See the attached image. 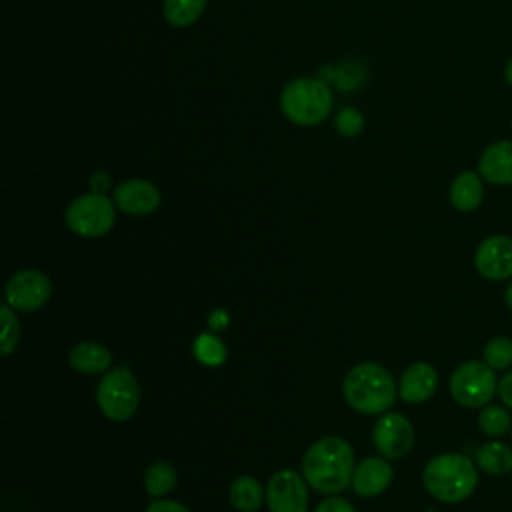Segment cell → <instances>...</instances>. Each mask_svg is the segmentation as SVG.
I'll return each mask as SVG.
<instances>
[{
    "mask_svg": "<svg viewBox=\"0 0 512 512\" xmlns=\"http://www.w3.org/2000/svg\"><path fill=\"white\" fill-rule=\"evenodd\" d=\"M264 498L266 492L254 476H238L230 484V502L238 512H256Z\"/></svg>",
    "mask_w": 512,
    "mask_h": 512,
    "instance_id": "19",
    "label": "cell"
},
{
    "mask_svg": "<svg viewBox=\"0 0 512 512\" xmlns=\"http://www.w3.org/2000/svg\"><path fill=\"white\" fill-rule=\"evenodd\" d=\"M96 402L100 412L112 422L132 418L140 404V384L132 368L120 364L104 372L96 388Z\"/></svg>",
    "mask_w": 512,
    "mask_h": 512,
    "instance_id": "5",
    "label": "cell"
},
{
    "mask_svg": "<svg viewBox=\"0 0 512 512\" xmlns=\"http://www.w3.org/2000/svg\"><path fill=\"white\" fill-rule=\"evenodd\" d=\"M426 492L442 504H458L470 498L478 486V466L462 452L432 456L422 470Z\"/></svg>",
    "mask_w": 512,
    "mask_h": 512,
    "instance_id": "2",
    "label": "cell"
},
{
    "mask_svg": "<svg viewBox=\"0 0 512 512\" xmlns=\"http://www.w3.org/2000/svg\"><path fill=\"white\" fill-rule=\"evenodd\" d=\"M504 78H506V82L512 86V60L506 64V68H504Z\"/></svg>",
    "mask_w": 512,
    "mask_h": 512,
    "instance_id": "32",
    "label": "cell"
},
{
    "mask_svg": "<svg viewBox=\"0 0 512 512\" xmlns=\"http://www.w3.org/2000/svg\"><path fill=\"white\" fill-rule=\"evenodd\" d=\"M314 512H356V510L346 498H342L338 494H330L316 506Z\"/></svg>",
    "mask_w": 512,
    "mask_h": 512,
    "instance_id": "27",
    "label": "cell"
},
{
    "mask_svg": "<svg viewBox=\"0 0 512 512\" xmlns=\"http://www.w3.org/2000/svg\"><path fill=\"white\" fill-rule=\"evenodd\" d=\"M194 356L206 366H220L226 360V348L214 334H200L194 342Z\"/></svg>",
    "mask_w": 512,
    "mask_h": 512,
    "instance_id": "24",
    "label": "cell"
},
{
    "mask_svg": "<svg viewBox=\"0 0 512 512\" xmlns=\"http://www.w3.org/2000/svg\"><path fill=\"white\" fill-rule=\"evenodd\" d=\"M450 396L462 408H482L498 392V376L484 360H464L450 374Z\"/></svg>",
    "mask_w": 512,
    "mask_h": 512,
    "instance_id": "6",
    "label": "cell"
},
{
    "mask_svg": "<svg viewBox=\"0 0 512 512\" xmlns=\"http://www.w3.org/2000/svg\"><path fill=\"white\" fill-rule=\"evenodd\" d=\"M160 200H162L160 190L148 180L132 178V180L120 182L114 188L116 208H120L126 214H132V216L152 214L160 206Z\"/></svg>",
    "mask_w": 512,
    "mask_h": 512,
    "instance_id": "12",
    "label": "cell"
},
{
    "mask_svg": "<svg viewBox=\"0 0 512 512\" xmlns=\"http://www.w3.org/2000/svg\"><path fill=\"white\" fill-rule=\"evenodd\" d=\"M336 130L342 136H356L364 130V116L356 108H344L336 116Z\"/></svg>",
    "mask_w": 512,
    "mask_h": 512,
    "instance_id": "26",
    "label": "cell"
},
{
    "mask_svg": "<svg viewBox=\"0 0 512 512\" xmlns=\"http://www.w3.org/2000/svg\"><path fill=\"white\" fill-rule=\"evenodd\" d=\"M68 362L80 374H104L112 368V352L100 342L86 340L72 346Z\"/></svg>",
    "mask_w": 512,
    "mask_h": 512,
    "instance_id": "17",
    "label": "cell"
},
{
    "mask_svg": "<svg viewBox=\"0 0 512 512\" xmlns=\"http://www.w3.org/2000/svg\"><path fill=\"white\" fill-rule=\"evenodd\" d=\"M50 296V278L36 268L18 270L6 282V304L16 312H36L50 300Z\"/></svg>",
    "mask_w": 512,
    "mask_h": 512,
    "instance_id": "8",
    "label": "cell"
},
{
    "mask_svg": "<svg viewBox=\"0 0 512 512\" xmlns=\"http://www.w3.org/2000/svg\"><path fill=\"white\" fill-rule=\"evenodd\" d=\"M354 450L340 436L316 440L302 458V476L320 494H340L352 484Z\"/></svg>",
    "mask_w": 512,
    "mask_h": 512,
    "instance_id": "1",
    "label": "cell"
},
{
    "mask_svg": "<svg viewBox=\"0 0 512 512\" xmlns=\"http://www.w3.org/2000/svg\"><path fill=\"white\" fill-rule=\"evenodd\" d=\"M90 186H92V192H100L104 194V190L110 186V178L106 172H94L90 176Z\"/></svg>",
    "mask_w": 512,
    "mask_h": 512,
    "instance_id": "30",
    "label": "cell"
},
{
    "mask_svg": "<svg viewBox=\"0 0 512 512\" xmlns=\"http://www.w3.org/2000/svg\"><path fill=\"white\" fill-rule=\"evenodd\" d=\"M114 202L100 192H90L74 198L66 212V226L82 238H100L108 234L116 222Z\"/></svg>",
    "mask_w": 512,
    "mask_h": 512,
    "instance_id": "7",
    "label": "cell"
},
{
    "mask_svg": "<svg viewBox=\"0 0 512 512\" xmlns=\"http://www.w3.org/2000/svg\"><path fill=\"white\" fill-rule=\"evenodd\" d=\"M146 512H190L182 502H176V500H152L146 508Z\"/></svg>",
    "mask_w": 512,
    "mask_h": 512,
    "instance_id": "29",
    "label": "cell"
},
{
    "mask_svg": "<svg viewBox=\"0 0 512 512\" xmlns=\"http://www.w3.org/2000/svg\"><path fill=\"white\" fill-rule=\"evenodd\" d=\"M372 440L380 456L404 458L414 446V426L400 412H384L372 428Z\"/></svg>",
    "mask_w": 512,
    "mask_h": 512,
    "instance_id": "10",
    "label": "cell"
},
{
    "mask_svg": "<svg viewBox=\"0 0 512 512\" xmlns=\"http://www.w3.org/2000/svg\"><path fill=\"white\" fill-rule=\"evenodd\" d=\"M504 304H506L508 310L512 312V278H510L508 284L504 286Z\"/></svg>",
    "mask_w": 512,
    "mask_h": 512,
    "instance_id": "31",
    "label": "cell"
},
{
    "mask_svg": "<svg viewBox=\"0 0 512 512\" xmlns=\"http://www.w3.org/2000/svg\"><path fill=\"white\" fill-rule=\"evenodd\" d=\"M176 486V468L170 462H154L144 472V490L152 498H162Z\"/></svg>",
    "mask_w": 512,
    "mask_h": 512,
    "instance_id": "21",
    "label": "cell"
},
{
    "mask_svg": "<svg viewBox=\"0 0 512 512\" xmlns=\"http://www.w3.org/2000/svg\"><path fill=\"white\" fill-rule=\"evenodd\" d=\"M280 106L284 116L294 124L314 126L328 116L332 92L328 84L318 78H296L282 90Z\"/></svg>",
    "mask_w": 512,
    "mask_h": 512,
    "instance_id": "4",
    "label": "cell"
},
{
    "mask_svg": "<svg viewBox=\"0 0 512 512\" xmlns=\"http://www.w3.org/2000/svg\"><path fill=\"white\" fill-rule=\"evenodd\" d=\"M266 506L270 512H308V482L290 468L272 474L266 486Z\"/></svg>",
    "mask_w": 512,
    "mask_h": 512,
    "instance_id": "9",
    "label": "cell"
},
{
    "mask_svg": "<svg viewBox=\"0 0 512 512\" xmlns=\"http://www.w3.org/2000/svg\"><path fill=\"white\" fill-rule=\"evenodd\" d=\"M438 390V372L428 362L410 364L398 382V396L408 404L430 400Z\"/></svg>",
    "mask_w": 512,
    "mask_h": 512,
    "instance_id": "14",
    "label": "cell"
},
{
    "mask_svg": "<svg viewBox=\"0 0 512 512\" xmlns=\"http://www.w3.org/2000/svg\"><path fill=\"white\" fill-rule=\"evenodd\" d=\"M478 428L486 438H502L512 430V416L504 404H486L478 412Z\"/></svg>",
    "mask_w": 512,
    "mask_h": 512,
    "instance_id": "20",
    "label": "cell"
},
{
    "mask_svg": "<svg viewBox=\"0 0 512 512\" xmlns=\"http://www.w3.org/2000/svg\"><path fill=\"white\" fill-rule=\"evenodd\" d=\"M448 198L452 208H456L458 212L478 210L484 200V178L472 170L460 172L450 184Z\"/></svg>",
    "mask_w": 512,
    "mask_h": 512,
    "instance_id": "16",
    "label": "cell"
},
{
    "mask_svg": "<svg viewBox=\"0 0 512 512\" xmlns=\"http://www.w3.org/2000/svg\"><path fill=\"white\" fill-rule=\"evenodd\" d=\"M510 124H512V122H510Z\"/></svg>",
    "mask_w": 512,
    "mask_h": 512,
    "instance_id": "34",
    "label": "cell"
},
{
    "mask_svg": "<svg viewBox=\"0 0 512 512\" xmlns=\"http://www.w3.org/2000/svg\"><path fill=\"white\" fill-rule=\"evenodd\" d=\"M476 272L490 282L512 278V236L492 234L484 238L474 252Z\"/></svg>",
    "mask_w": 512,
    "mask_h": 512,
    "instance_id": "11",
    "label": "cell"
},
{
    "mask_svg": "<svg viewBox=\"0 0 512 512\" xmlns=\"http://www.w3.org/2000/svg\"><path fill=\"white\" fill-rule=\"evenodd\" d=\"M344 400L360 414H384L398 396V384L388 368L378 362H360L352 366L342 384Z\"/></svg>",
    "mask_w": 512,
    "mask_h": 512,
    "instance_id": "3",
    "label": "cell"
},
{
    "mask_svg": "<svg viewBox=\"0 0 512 512\" xmlns=\"http://www.w3.org/2000/svg\"><path fill=\"white\" fill-rule=\"evenodd\" d=\"M206 0H164V16L172 26H190L200 18Z\"/></svg>",
    "mask_w": 512,
    "mask_h": 512,
    "instance_id": "23",
    "label": "cell"
},
{
    "mask_svg": "<svg viewBox=\"0 0 512 512\" xmlns=\"http://www.w3.org/2000/svg\"><path fill=\"white\" fill-rule=\"evenodd\" d=\"M478 174L494 186H512V140H498L484 148L478 160Z\"/></svg>",
    "mask_w": 512,
    "mask_h": 512,
    "instance_id": "15",
    "label": "cell"
},
{
    "mask_svg": "<svg viewBox=\"0 0 512 512\" xmlns=\"http://www.w3.org/2000/svg\"><path fill=\"white\" fill-rule=\"evenodd\" d=\"M510 436H512V430H510Z\"/></svg>",
    "mask_w": 512,
    "mask_h": 512,
    "instance_id": "33",
    "label": "cell"
},
{
    "mask_svg": "<svg viewBox=\"0 0 512 512\" xmlns=\"http://www.w3.org/2000/svg\"><path fill=\"white\" fill-rule=\"evenodd\" d=\"M482 360L496 372H506L512 366V338L510 336H492L482 348Z\"/></svg>",
    "mask_w": 512,
    "mask_h": 512,
    "instance_id": "22",
    "label": "cell"
},
{
    "mask_svg": "<svg viewBox=\"0 0 512 512\" xmlns=\"http://www.w3.org/2000/svg\"><path fill=\"white\" fill-rule=\"evenodd\" d=\"M474 462L488 476H506L512 472V446L500 438H490L476 448Z\"/></svg>",
    "mask_w": 512,
    "mask_h": 512,
    "instance_id": "18",
    "label": "cell"
},
{
    "mask_svg": "<svg viewBox=\"0 0 512 512\" xmlns=\"http://www.w3.org/2000/svg\"><path fill=\"white\" fill-rule=\"evenodd\" d=\"M16 310L8 304H2L0 308V322H2V340H0V354L8 356L14 352L18 340H20V322L14 314Z\"/></svg>",
    "mask_w": 512,
    "mask_h": 512,
    "instance_id": "25",
    "label": "cell"
},
{
    "mask_svg": "<svg viewBox=\"0 0 512 512\" xmlns=\"http://www.w3.org/2000/svg\"><path fill=\"white\" fill-rule=\"evenodd\" d=\"M500 404H504L512 412V370L498 376V392H496Z\"/></svg>",
    "mask_w": 512,
    "mask_h": 512,
    "instance_id": "28",
    "label": "cell"
},
{
    "mask_svg": "<svg viewBox=\"0 0 512 512\" xmlns=\"http://www.w3.org/2000/svg\"><path fill=\"white\" fill-rule=\"evenodd\" d=\"M394 478V470L384 456H366L360 460L352 474V490L358 496L370 498L382 494Z\"/></svg>",
    "mask_w": 512,
    "mask_h": 512,
    "instance_id": "13",
    "label": "cell"
}]
</instances>
